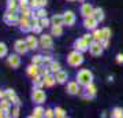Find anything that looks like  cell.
Here are the masks:
<instances>
[{
    "mask_svg": "<svg viewBox=\"0 0 123 118\" xmlns=\"http://www.w3.org/2000/svg\"><path fill=\"white\" fill-rule=\"evenodd\" d=\"M101 32H103L104 39H111V29H110V28H103Z\"/></svg>",
    "mask_w": 123,
    "mask_h": 118,
    "instance_id": "74e56055",
    "label": "cell"
},
{
    "mask_svg": "<svg viewBox=\"0 0 123 118\" xmlns=\"http://www.w3.org/2000/svg\"><path fill=\"white\" fill-rule=\"evenodd\" d=\"M103 51H104V47L101 45L100 41H92L89 44V52L93 56H100L103 54Z\"/></svg>",
    "mask_w": 123,
    "mask_h": 118,
    "instance_id": "8992f818",
    "label": "cell"
},
{
    "mask_svg": "<svg viewBox=\"0 0 123 118\" xmlns=\"http://www.w3.org/2000/svg\"><path fill=\"white\" fill-rule=\"evenodd\" d=\"M6 99H8L12 104L15 106H21V102H19V97L17 96V93H15V91H12V89H6Z\"/></svg>",
    "mask_w": 123,
    "mask_h": 118,
    "instance_id": "5bb4252c",
    "label": "cell"
},
{
    "mask_svg": "<svg viewBox=\"0 0 123 118\" xmlns=\"http://www.w3.org/2000/svg\"><path fill=\"white\" fill-rule=\"evenodd\" d=\"M67 63L73 67H78L84 63V55L82 52H79V51H73V52L68 54V56H67Z\"/></svg>",
    "mask_w": 123,
    "mask_h": 118,
    "instance_id": "7a4b0ae2",
    "label": "cell"
},
{
    "mask_svg": "<svg viewBox=\"0 0 123 118\" xmlns=\"http://www.w3.org/2000/svg\"><path fill=\"white\" fill-rule=\"evenodd\" d=\"M8 54V48L4 43H0V58H4Z\"/></svg>",
    "mask_w": 123,
    "mask_h": 118,
    "instance_id": "836d02e7",
    "label": "cell"
},
{
    "mask_svg": "<svg viewBox=\"0 0 123 118\" xmlns=\"http://www.w3.org/2000/svg\"><path fill=\"white\" fill-rule=\"evenodd\" d=\"M31 32H33L34 35H40V33L43 32V26H41L40 23H37V25H33V26H31Z\"/></svg>",
    "mask_w": 123,
    "mask_h": 118,
    "instance_id": "8d00e7d4",
    "label": "cell"
},
{
    "mask_svg": "<svg viewBox=\"0 0 123 118\" xmlns=\"http://www.w3.org/2000/svg\"><path fill=\"white\" fill-rule=\"evenodd\" d=\"M31 100L34 102V103H37V104H43V103L47 100V95H45V92L43 91V88H33Z\"/></svg>",
    "mask_w": 123,
    "mask_h": 118,
    "instance_id": "3957f363",
    "label": "cell"
},
{
    "mask_svg": "<svg viewBox=\"0 0 123 118\" xmlns=\"http://www.w3.org/2000/svg\"><path fill=\"white\" fill-rule=\"evenodd\" d=\"M14 49H15V52L19 54V55H25V54L29 51V47H27L26 44V40L23 41V40H17L15 44H14Z\"/></svg>",
    "mask_w": 123,
    "mask_h": 118,
    "instance_id": "52a82bcc",
    "label": "cell"
},
{
    "mask_svg": "<svg viewBox=\"0 0 123 118\" xmlns=\"http://www.w3.org/2000/svg\"><path fill=\"white\" fill-rule=\"evenodd\" d=\"M67 93H70V95H79L81 93V88H79V84L78 81H70V83L67 84Z\"/></svg>",
    "mask_w": 123,
    "mask_h": 118,
    "instance_id": "7c38bea8",
    "label": "cell"
},
{
    "mask_svg": "<svg viewBox=\"0 0 123 118\" xmlns=\"http://www.w3.org/2000/svg\"><path fill=\"white\" fill-rule=\"evenodd\" d=\"M111 117L114 118H122L123 117V110L120 107H115L112 111H111Z\"/></svg>",
    "mask_w": 123,
    "mask_h": 118,
    "instance_id": "4dcf8cb0",
    "label": "cell"
},
{
    "mask_svg": "<svg viewBox=\"0 0 123 118\" xmlns=\"http://www.w3.org/2000/svg\"><path fill=\"white\" fill-rule=\"evenodd\" d=\"M93 11H94V8H93V6L90 4V3H84V4L81 6V10H79V13H81V15L84 18L92 17Z\"/></svg>",
    "mask_w": 123,
    "mask_h": 118,
    "instance_id": "8fae6325",
    "label": "cell"
},
{
    "mask_svg": "<svg viewBox=\"0 0 123 118\" xmlns=\"http://www.w3.org/2000/svg\"><path fill=\"white\" fill-rule=\"evenodd\" d=\"M19 4H18V0H7V10L8 11H18Z\"/></svg>",
    "mask_w": 123,
    "mask_h": 118,
    "instance_id": "4316f807",
    "label": "cell"
},
{
    "mask_svg": "<svg viewBox=\"0 0 123 118\" xmlns=\"http://www.w3.org/2000/svg\"><path fill=\"white\" fill-rule=\"evenodd\" d=\"M11 102L8 100V99H6V97H3L1 99V102H0V109H3L6 111V117H11V114H8L10 111H11Z\"/></svg>",
    "mask_w": 123,
    "mask_h": 118,
    "instance_id": "d6986e66",
    "label": "cell"
},
{
    "mask_svg": "<svg viewBox=\"0 0 123 118\" xmlns=\"http://www.w3.org/2000/svg\"><path fill=\"white\" fill-rule=\"evenodd\" d=\"M93 39H94V41H101V40L104 39V36H103V32L100 30V29H94V30H93Z\"/></svg>",
    "mask_w": 123,
    "mask_h": 118,
    "instance_id": "f546056e",
    "label": "cell"
},
{
    "mask_svg": "<svg viewBox=\"0 0 123 118\" xmlns=\"http://www.w3.org/2000/svg\"><path fill=\"white\" fill-rule=\"evenodd\" d=\"M52 35H41V39H40V45L43 47L44 49H51L53 45L52 41Z\"/></svg>",
    "mask_w": 123,
    "mask_h": 118,
    "instance_id": "9c48e42d",
    "label": "cell"
},
{
    "mask_svg": "<svg viewBox=\"0 0 123 118\" xmlns=\"http://www.w3.org/2000/svg\"><path fill=\"white\" fill-rule=\"evenodd\" d=\"M26 73H27V76H29L30 78H34L37 74H40V66L38 65H34V63H31V65L27 66Z\"/></svg>",
    "mask_w": 123,
    "mask_h": 118,
    "instance_id": "e0dca14e",
    "label": "cell"
},
{
    "mask_svg": "<svg viewBox=\"0 0 123 118\" xmlns=\"http://www.w3.org/2000/svg\"><path fill=\"white\" fill-rule=\"evenodd\" d=\"M3 21L10 25V26H12V25H17L19 23V18H18V13L17 11H8L7 10V13L3 15Z\"/></svg>",
    "mask_w": 123,
    "mask_h": 118,
    "instance_id": "5b68a950",
    "label": "cell"
},
{
    "mask_svg": "<svg viewBox=\"0 0 123 118\" xmlns=\"http://www.w3.org/2000/svg\"><path fill=\"white\" fill-rule=\"evenodd\" d=\"M63 18H64V25H67V26H73L77 21V17L73 11H66L63 14Z\"/></svg>",
    "mask_w": 123,
    "mask_h": 118,
    "instance_id": "9a60e30c",
    "label": "cell"
},
{
    "mask_svg": "<svg viewBox=\"0 0 123 118\" xmlns=\"http://www.w3.org/2000/svg\"><path fill=\"white\" fill-rule=\"evenodd\" d=\"M21 14H22V17H25V18H30V17H33V10H31L30 7H26V8L21 10Z\"/></svg>",
    "mask_w": 123,
    "mask_h": 118,
    "instance_id": "d6a6232c",
    "label": "cell"
},
{
    "mask_svg": "<svg viewBox=\"0 0 123 118\" xmlns=\"http://www.w3.org/2000/svg\"><path fill=\"white\" fill-rule=\"evenodd\" d=\"M92 17H94L98 22L104 21V11L100 8V7H97V8H94V11H93V15Z\"/></svg>",
    "mask_w": 123,
    "mask_h": 118,
    "instance_id": "484cf974",
    "label": "cell"
},
{
    "mask_svg": "<svg viewBox=\"0 0 123 118\" xmlns=\"http://www.w3.org/2000/svg\"><path fill=\"white\" fill-rule=\"evenodd\" d=\"M53 111H55V117H57V118H64V117H67L66 110H63L62 107H56Z\"/></svg>",
    "mask_w": 123,
    "mask_h": 118,
    "instance_id": "1f68e13d",
    "label": "cell"
},
{
    "mask_svg": "<svg viewBox=\"0 0 123 118\" xmlns=\"http://www.w3.org/2000/svg\"><path fill=\"white\" fill-rule=\"evenodd\" d=\"M19 29H21V32H30L31 30V22L29 18H25L22 17L21 19H19Z\"/></svg>",
    "mask_w": 123,
    "mask_h": 118,
    "instance_id": "2e32d148",
    "label": "cell"
},
{
    "mask_svg": "<svg viewBox=\"0 0 123 118\" xmlns=\"http://www.w3.org/2000/svg\"><path fill=\"white\" fill-rule=\"evenodd\" d=\"M31 63H34V65H43V56L41 55H34V56H31Z\"/></svg>",
    "mask_w": 123,
    "mask_h": 118,
    "instance_id": "d590c367",
    "label": "cell"
},
{
    "mask_svg": "<svg viewBox=\"0 0 123 118\" xmlns=\"http://www.w3.org/2000/svg\"><path fill=\"white\" fill-rule=\"evenodd\" d=\"M79 1H84V0H79Z\"/></svg>",
    "mask_w": 123,
    "mask_h": 118,
    "instance_id": "f907efd6",
    "label": "cell"
},
{
    "mask_svg": "<svg viewBox=\"0 0 123 118\" xmlns=\"http://www.w3.org/2000/svg\"><path fill=\"white\" fill-rule=\"evenodd\" d=\"M7 63H8L10 67L12 69H18L21 66V58H19V54H11L7 58Z\"/></svg>",
    "mask_w": 123,
    "mask_h": 118,
    "instance_id": "30bf717a",
    "label": "cell"
},
{
    "mask_svg": "<svg viewBox=\"0 0 123 118\" xmlns=\"http://www.w3.org/2000/svg\"><path fill=\"white\" fill-rule=\"evenodd\" d=\"M51 23L52 25H64V18L60 14H55L52 18H51Z\"/></svg>",
    "mask_w": 123,
    "mask_h": 118,
    "instance_id": "603a6c76",
    "label": "cell"
},
{
    "mask_svg": "<svg viewBox=\"0 0 123 118\" xmlns=\"http://www.w3.org/2000/svg\"><path fill=\"white\" fill-rule=\"evenodd\" d=\"M63 25H52V29H51V35L56 36V37H60L63 35Z\"/></svg>",
    "mask_w": 123,
    "mask_h": 118,
    "instance_id": "d4e9b609",
    "label": "cell"
},
{
    "mask_svg": "<svg viewBox=\"0 0 123 118\" xmlns=\"http://www.w3.org/2000/svg\"><path fill=\"white\" fill-rule=\"evenodd\" d=\"M84 39H85V41H88L89 44L92 43V41H94V39H93V35H92V33H86V35H84Z\"/></svg>",
    "mask_w": 123,
    "mask_h": 118,
    "instance_id": "60d3db41",
    "label": "cell"
},
{
    "mask_svg": "<svg viewBox=\"0 0 123 118\" xmlns=\"http://www.w3.org/2000/svg\"><path fill=\"white\" fill-rule=\"evenodd\" d=\"M44 117H48V118L55 117V111H53L52 109H47V110H45V115H44Z\"/></svg>",
    "mask_w": 123,
    "mask_h": 118,
    "instance_id": "b9f144b4",
    "label": "cell"
},
{
    "mask_svg": "<svg viewBox=\"0 0 123 118\" xmlns=\"http://www.w3.org/2000/svg\"><path fill=\"white\" fill-rule=\"evenodd\" d=\"M11 117H14V118L19 117V106H15V109H14L12 113H11Z\"/></svg>",
    "mask_w": 123,
    "mask_h": 118,
    "instance_id": "7bdbcfd3",
    "label": "cell"
},
{
    "mask_svg": "<svg viewBox=\"0 0 123 118\" xmlns=\"http://www.w3.org/2000/svg\"><path fill=\"white\" fill-rule=\"evenodd\" d=\"M116 62L118 63H123V54H118L116 55Z\"/></svg>",
    "mask_w": 123,
    "mask_h": 118,
    "instance_id": "bcb514c9",
    "label": "cell"
},
{
    "mask_svg": "<svg viewBox=\"0 0 123 118\" xmlns=\"http://www.w3.org/2000/svg\"><path fill=\"white\" fill-rule=\"evenodd\" d=\"M44 87V76L37 74L33 78V88H43Z\"/></svg>",
    "mask_w": 123,
    "mask_h": 118,
    "instance_id": "7402d4cb",
    "label": "cell"
},
{
    "mask_svg": "<svg viewBox=\"0 0 123 118\" xmlns=\"http://www.w3.org/2000/svg\"><path fill=\"white\" fill-rule=\"evenodd\" d=\"M100 43H101V45L104 47V49H105V48H108V45H110V39H103Z\"/></svg>",
    "mask_w": 123,
    "mask_h": 118,
    "instance_id": "ee69618b",
    "label": "cell"
},
{
    "mask_svg": "<svg viewBox=\"0 0 123 118\" xmlns=\"http://www.w3.org/2000/svg\"><path fill=\"white\" fill-rule=\"evenodd\" d=\"M68 1H75V0H68Z\"/></svg>",
    "mask_w": 123,
    "mask_h": 118,
    "instance_id": "681fc988",
    "label": "cell"
},
{
    "mask_svg": "<svg viewBox=\"0 0 123 118\" xmlns=\"http://www.w3.org/2000/svg\"><path fill=\"white\" fill-rule=\"evenodd\" d=\"M97 25H98V21L94 17H89L84 19V28L88 29V30H94L97 28Z\"/></svg>",
    "mask_w": 123,
    "mask_h": 118,
    "instance_id": "4fadbf2b",
    "label": "cell"
},
{
    "mask_svg": "<svg viewBox=\"0 0 123 118\" xmlns=\"http://www.w3.org/2000/svg\"><path fill=\"white\" fill-rule=\"evenodd\" d=\"M74 49L79 51V52H85V51H89V43L85 41V39H77L74 41Z\"/></svg>",
    "mask_w": 123,
    "mask_h": 118,
    "instance_id": "ba28073f",
    "label": "cell"
},
{
    "mask_svg": "<svg viewBox=\"0 0 123 118\" xmlns=\"http://www.w3.org/2000/svg\"><path fill=\"white\" fill-rule=\"evenodd\" d=\"M55 83H56V77H55V74L48 73L47 76H44V87L52 88L53 85H55Z\"/></svg>",
    "mask_w": 123,
    "mask_h": 118,
    "instance_id": "ac0fdd59",
    "label": "cell"
},
{
    "mask_svg": "<svg viewBox=\"0 0 123 118\" xmlns=\"http://www.w3.org/2000/svg\"><path fill=\"white\" fill-rule=\"evenodd\" d=\"M44 115H45V110L38 104L34 110H33V114H31L30 117H36V118H37V117H44Z\"/></svg>",
    "mask_w": 123,
    "mask_h": 118,
    "instance_id": "83f0119b",
    "label": "cell"
},
{
    "mask_svg": "<svg viewBox=\"0 0 123 118\" xmlns=\"http://www.w3.org/2000/svg\"><path fill=\"white\" fill-rule=\"evenodd\" d=\"M48 67H49V71H51L52 74H56L57 71H60V70H62L60 63H59V62H55V61H52V62H51Z\"/></svg>",
    "mask_w": 123,
    "mask_h": 118,
    "instance_id": "cb8c5ba5",
    "label": "cell"
},
{
    "mask_svg": "<svg viewBox=\"0 0 123 118\" xmlns=\"http://www.w3.org/2000/svg\"><path fill=\"white\" fill-rule=\"evenodd\" d=\"M40 25L43 28H48L49 25H52V23H51V19H48L47 17H43V18H40Z\"/></svg>",
    "mask_w": 123,
    "mask_h": 118,
    "instance_id": "e575fe53",
    "label": "cell"
},
{
    "mask_svg": "<svg viewBox=\"0 0 123 118\" xmlns=\"http://www.w3.org/2000/svg\"><path fill=\"white\" fill-rule=\"evenodd\" d=\"M6 96V92H3V91H0V100L3 99V97Z\"/></svg>",
    "mask_w": 123,
    "mask_h": 118,
    "instance_id": "c3c4849f",
    "label": "cell"
},
{
    "mask_svg": "<svg viewBox=\"0 0 123 118\" xmlns=\"http://www.w3.org/2000/svg\"><path fill=\"white\" fill-rule=\"evenodd\" d=\"M33 17H37V18L47 17V11H45L44 7H38V8L33 10Z\"/></svg>",
    "mask_w": 123,
    "mask_h": 118,
    "instance_id": "f1b7e54d",
    "label": "cell"
},
{
    "mask_svg": "<svg viewBox=\"0 0 123 118\" xmlns=\"http://www.w3.org/2000/svg\"><path fill=\"white\" fill-rule=\"evenodd\" d=\"M29 7H30L31 10L38 8V7H40V4H38V0H29Z\"/></svg>",
    "mask_w": 123,
    "mask_h": 118,
    "instance_id": "f35d334b",
    "label": "cell"
},
{
    "mask_svg": "<svg viewBox=\"0 0 123 118\" xmlns=\"http://www.w3.org/2000/svg\"><path fill=\"white\" fill-rule=\"evenodd\" d=\"M84 92H81L79 95L82 96V99H88V100H90V99H93V97L96 96L97 93V89H96V85L94 84H89V85H86V87H84Z\"/></svg>",
    "mask_w": 123,
    "mask_h": 118,
    "instance_id": "277c9868",
    "label": "cell"
},
{
    "mask_svg": "<svg viewBox=\"0 0 123 118\" xmlns=\"http://www.w3.org/2000/svg\"><path fill=\"white\" fill-rule=\"evenodd\" d=\"M77 81H78L79 85H82V87H86L89 84L93 83V74L92 71L88 69H82L78 71V74H77Z\"/></svg>",
    "mask_w": 123,
    "mask_h": 118,
    "instance_id": "6da1fadb",
    "label": "cell"
},
{
    "mask_svg": "<svg viewBox=\"0 0 123 118\" xmlns=\"http://www.w3.org/2000/svg\"><path fill=\"white\" fill-rule=\"evenodd\" d=\"M26 44H27V47H29V49H36L38 47V40L36 39L34 36H27Z\"/></svg>",
    "mask_w": 123,
    "mask_h": 118,
    "instance_id": "44dd1931",
    "label": "cell"
},
{
    "mask_svg": "<svg viewBox=\"0 0 123 118\" xmlns=\"http://www.w3.org/2000/svg\"><path fill=\"white\" fill-rule=\"evenodd\" d=\"M55 77H56V83L64 84L67 81V78H68V73L64 71V70H60V71H57L56 74H55Z\"/></svg>",
    "mask_w": 123,
    "mask_h": 118,
    "instance_id": "ffe728a7",
    "label": "cell"
},
{
    "mask_svg": "<svg viewBox=\"0 0 123 118\" xmlns=\"http://www.w3.org/2000/svg\"><path fill=\"white\" fill-rule=\"evenodd\" d=\"M47 3H48V0H38L40 7H45V6H47Z\"/></svg>",
    "mask_w": 123,
    "mask_h": 118,
    "instance_id": "7dc6e473",
    "label": "cell"
},
{
    "mask_svg": "<svg viewBox=\"0 0 123 118\" xmlns=\"http://www.w3.org/2000/svg\"><path fill=\"white\" fill-rule=\"evenodd\" d=\"M18 4H19V10L26 8L29 7V0H18Z\"/></svg>",
    "mask_w": 123,
    "mask_h": 118,
    "instance_id": "ab89813d",
    "label": "cell"
},
{
    "mask_svg": "<svg viewBox=\"0 0 123 118\" xmlns=\"http://www.w3.org/2000/svg\"><path fill=\"white\" fill-rule=\"evenodd\" d=\"M52 62V58L49 56V55H47V56H43V63H51Z\"/></svg>",
    "mask_w": 123,
    "mask_h": 118,
    "instance_id": "f6af8a7d",
    "label": "cell"
}]
</instances>
